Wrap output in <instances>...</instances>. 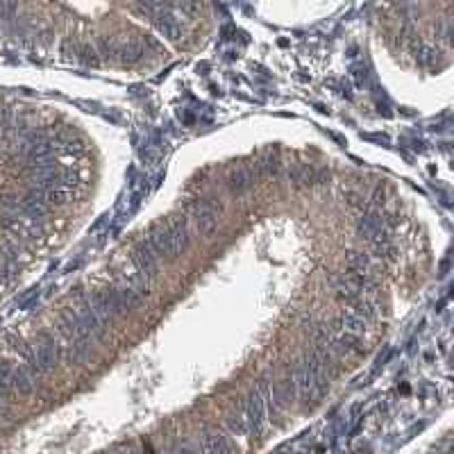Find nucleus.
Listing matches in <instances>:
<instances>
[{
	"label": "nucleus",
	"instance_id": "423d86ee",
	"mask_svg": "<svg viewBox=\"0 0 454 454\" xmlns=\"http://www.w3.org/2000/svg\"><path fill=\"white\" fill-rule=\"evenodd\" d=\"M252 179H255V173H252V168H239V171L229 177V189L232 191H244L252 184Z\"/></svg>",
	"mask_w": 454,
	"mask_h": 454
},
{
	"label": "nucleus",
	"instance_id": "20e7f679",
	"mask_svg": "<svg viewBox=\"0 0 454 454\" xmlns=\"http://www.w3.org/2000/svg\"><path fill=\"white\" fill-rule=\"evenodd\" d=\"M218 218H220V205L209 203V200L193 205V223L203 237H209L211 232L218 227Z\"/></svg>",
	"mask_w": 454,
	"mask_h": 454
},
{
	"label": "nucleus",
	"instance_id": "39448f33",
	"mask_svg": "<svg viewBox=\"0 0 454 454\" xmlns=\"http://www.w3.org/2000/svg\"><path fill=\"white\" fill-rule=\"evenodd\" d=\"M203 450H205V454H237V450L232 448V443L223 434H216V431L203 436Z\"/></svg>",
	"mask_w": 454,
	"mask_h": 454
},
{
	"label": "nucleus",
	"instance_id": "f257e3e1",
	"mask_svg": "<svg viewBox=\"0 0 454 454\" xmlns=\"http://www.w3.org/2000/svg\"><path fill=\"white\" fill-rule=\"evenodd\" d=\"M189 229H186V223L182 218H171L166 220V223L157 225L150 229V234H148L145 244L153 248V252L157 257H166V259H177L182 252L189 248Z\"/></svg>",
	"mask_w": 454,
	"mask_h": 454
},
{
	"label": "nucleus",
	"instance_id": "f03ea898",
	"mask_svg": "<svg viewBox=\"0 0 454 454\" xmlns=\"http://www.w3.org/2000/svg\"><path fill=\"white\" fill-rule=\"evenodd\" d=\"M295 393L304 400H316L323 395L325 390V364L321 357H311L307 364H302L295 371Z\"/></svg>",
	"mask_w": 454,
	"mask_h": 454
},
{
	"label": "nucleus",
	"instance_id": "7ed1b4c3",
	"mask_svg": "<svg viewBox=\"0 0 454 454\" xmlns=\"http://www.w3.org/2000/svg\"><path fill=\"white\" fill-rule=\"evenodd\" d=\"M132 266L136 270V275L143 277L145 282H150L153 277H157V270H160V257L155 255L153 248L145 244H139L132 250Z\"/></svg>",
	"mask_w": 454,
	"mask_h": 454
}]
</instances>
